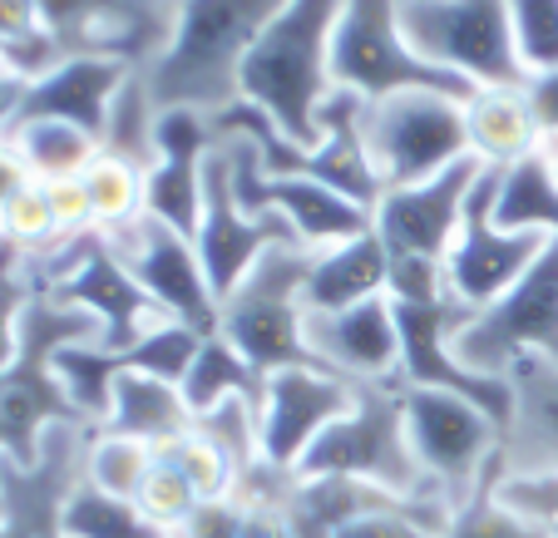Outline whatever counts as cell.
I'll return each instance as SVG.
<instances>
[{
    "mask_svg": "<svg viewBox=\"0 0 558 538\" xmlns=\"http://www.w3.org/2000/svg\"><path fill=\"white\" fill-rule=\"evenodd\" d=\"M198 351H203V331L189 327V321H173L169 317V321H158L154 331H144V337L124 351V366L129 370H144V376L169 380V386H183V376L193 370Z\"/></svg>",
    "mask_w": 558,
    "mask_h": 538,
    "instance_id": "4dcf8cb0",
    "label": "cell"
},
{
    "mask_svg": "<svg viewBox=\"0 0 558 538\" xmlns=\"http://www.w3.org/2000/svg\"><path fill=\"white\" fill-rule=\"evenodd\" d=\"M454 356L480 376H509L529 356L558 366V243H548L495 306L454 331Z\"/></svg>",
    "mask_w": 558,
    "mask_h": 538,
    "instance_id": "9c48e42d",
    "label": "cell"
},
{
    "mask_svg": "<svg viewBox=\"0 0 558 538\" xmlns=\"http://www.w3.org/2000/svg\"><path fill=\"white\" fill-rule=\"evenodd\" d=\"M302 296L306 311H341V306L371 302V296H390V247L380 243L376 228L312 253Z\"/></svg>",
    "mask_w": 558,
    "mask_h": 538,
    "instance_id": "d6986e66",
    "label": "cell"
},
{
    "mask_svg": "<svg viewBox=\"0 0 558 538\" xmlns=\"http://www.w3.org/2000/svg\"><path fill=\"white\" fill-rule=\"evenodd\" d=\"M50 193V208L60 218V233H89L95 228V208H89V193H85V179H54L45 183Z\"/></svg>",
    "mask_w": 558,
    "mask_h": 538,
    "instance_id": "f35d334b",
    "label": "cell"
},
{
    "mask_svg": "<svg viewBox=\"0 0 558 538\" xmlns=\"http://www.w3.org/2000/svg\"><path fill=\"white\" fill-rule=\"evenodd\" d=\"M80 179H85L89 208H95V228H105V233L144 212V169H138V163H124V159H114V154H99Z\"/></svg>",
    "mask_w": 558,
    "mask_h": 538,
    "instance_id": "f546056e",
    "label": "cell"
},
{
    "mask_svg": "<svg viewBox=\"0 0 558 538\" xmlns=\"http://www.w3.org/2000/svg\"><path fill=\"white\" fill-rule=\"evenodd\" d=\"M25 95H31V80H21L15 70L0 64V138L15 129V119H21V109H25Z\"/></svg>",
    "mask_w": 558,
    "mask_h": 538,
    "instance_id": "b9f144b4",
    "label": "cell"
},
{
    "mask_svg": "<svg viewBox=\"0 0 558 538\" xmlns=\"http://www.w3.org/2000/svg\"><path fill=\"white\" fill-rule=\"evenodd\" d=\"M356 405V380L322 366H282L263 380L257 401V450L267 465L296 469L316 435Z\"/></svg>",
    "mask_w": 558,
    "mask_h": 538,
    "instance_id": "4fadbf2b",
    "label": "cell"
},
{
    "mask_svg": "<svg viewBox=\"0 0 558 538\" xmlns=\"http://www.w3.org/2000/svg\"><path fill=\"white\" fill-rule=\"evenodd\" d=\"M158 454H163V460H169V465L189 479L198 499H228L232 489H238V475H243V469H238V460H232V454L222 450V444L213 440L198 420H193L189 435H179V440L163 444Z\"/></svg>",
    "mask_w": 558,
    "mask_h": 538,
    "instance_id": "83f0119b",
    "label": "cell"
},
{
    "mask_svg": "<svg viewBox=\"0 0 558 538\" xmlns=\"http://www.w3.org/2000/svg\"><path fill=\"white\" fill-rule=\"evenodd\" d=\"M445 538H548V524L524 518L519 509H509L495 494V485H485V489H474L464 504L450 509Z\"/></svg>",
    "mask_w": 558,
    "mask_h": 538,
    "instance_id": "1f68e13d",
    "label": "cell"
},
{
    "mask_svg": "<svg viewBox=\"0 0 558 538\" xmlns=\"http://www.w3.org/2000/svg\"><path fill=\"white\" fill-rule=\"evenodd\" d=\"M198 504H203V499L193 494V485L169 465V460H163V454L154 460V469L144 475V485H138V494H134V509L154 528H163V534H179V528L193 518V509H198Z\"/></svg>",
    "mask_w": 558,
    "mask_h": 538,
    "instance_id": "d6a6232c",
    "label": "cell"
},
{
    "mask_svg": "<svg viewBox=\"0 0 558 538\" xmlns=\"http://www.w3.org/2000/svg\"><path fill=\"white\" fill-rule=\"evenodd\" d=\"M263 370L253 366V360L243 356V351L232 346L222 331H213V337H203V351L198 360H193V370L183 376V401H189L193 420L208 411H218V405L228 401H263Z\"/></svg>",
    "mask_w": 558,
    "mask_h": 538,
    "instance_id": "603a6c76",
    "label": "cell"
},
{
    "mask_svg": "<svg viewBox=\"0 0 558 538\" xmlns=\"http://www.w3.org/2000/svg\"><path fill=\"white\" fill-rule=\"evenodd\" d=\"M5 138H11V148L21 154L25 173L35 183L80 179L105 154V144L95 134H85L80 124H64V119H21Z\"/></svg>",
    "mask_w": 558,
    "mask_h": 538,
    "instance_id": "cb8c5ba5",
    "label": "cell"
},
{
    "mask_svg": "<svg viewBox=\"0 0 558 538\" xmlns=\"http://www.w3.org/2000/svg\"><path fill=\"white\" fill-rule=\"evenodd\" d=\"M54 376H60L70 405L80 411V420L89 430H99L109 415V401H114V380L124 370V351H109L99 341H80V346L54 351Z\"/></svg>",
    "mask_w": 558,
    "mask_h": 538,
    "instance_id": "d4e9b609",
    "label": "cell"
},
{
    "mask_svg": "<svg viewBox=\"0 0 558 538\" xmlns=\"http://www.w3.org/2000/svg\"><path fill=\"white\" fill-rule=\"evenodd\" d=\"M35 30H45V15L35 0H0V45H15Z\"/></svg>",
    "mask_w": 558,
    "mask_h": 538,
    "instance_id": "60d3db41",
    "label": "cell"
},
{
    "mask_svg": "<svg viewBox=\"0 0 558 538\" xmlns=\"http://www.w3.org/2000/svg\"><path fill=\"white\" fill-rule=\"evenodd\" d=\"M405 435H411V450L421 460L425 479L450 499V509L464 504L474 489L495 485L505 430L474 401L450 391L405 386Z\"/></svg>",
    "mask_w": 558,
    "mask_h": 538,
    "instance_id": "ba28073f",
    "label": "cell"
},
{
    "mask_svg": "<svg viewBox=\"0 0 558 538\" xmlns=\"http://www.w3.org/2000/svg\"><path fill=\"white\" fill-rule=\"evenodd\" d=\"M495 494L509 509H519L534 524H554L558 518V469H524V475H499Z\"/></svg>",
    "mask_w": 558,
    "mask_h": 538,
    "instance_id": "8d00e7d4",
    "label": "cell"
},
{
    "mask_svg": "<svg viewBox=\"0 0 558 538\" xmlns=\"http://www.w3.org/2000/svg\"><path fill=\"white\" fill-rule=\"evenodd\" d=\"M480 173H485V163L470 154V159L450 163L445 173H435L425 183L380 193V203L371 208V228L390 247V257H430V262H445L464 212H470V193L480 183Z\"/></svg>",
    "mask_w": 558,
    "mask_h": 538,
    "instance_id": "5bb4252c",
    "label": "cell"
},
{
    "mask_svg": "<svg viewBox=\"0 0 558 538\" xmlns=\"http://www.w3.org/2000/svg\"><path fill=\"white\" fill-rule=\"evenodd\" d=\"M509 21L524 70H558V0H509Z\"/></svg>",
    "mask_w": 558,
    "mask_h": 538,
    "instance_id": "d590c367",
    "label": "cell"
},
{
    "mask_svg": "<svg viewBox=\"0 0 558 538\" xmlns=\"http://www.w3.org/2000/svg\"><path fill=\"white\" fill-rule=\"evenodd\" d=\"M35 296L40 292H35V277H31V257L0 237V376H5L15 360L25 306H31Z\"/></svg>",
    "mask_w": 558,
    "mask_h": 538,
    "instance_id": "836d02e7",
    "label": "cell"
},
{
    "mask_svg": "<svg viewBox=\"0 0 558 538\" xmlns=\"http://www.w3.org/2000/svg\"><path fill=\"white\" fill-rule=\"evenodd\" d=\"M548 538H558V518H554V524H548Z\"/></svg>",
    "mask_w": 558,
    "mask_h": 538,
    "instance_id": "bcb514c9",
    "label": "cell"
},
{
    "mask_svg": "<svg viewBox=\"0 0 558 538\" xmlns=\"http://www.w3.org/2000/svg\"><path fill=\"white\" fill-rule=\"evenodd\" d=\"M203 169L208 159H173V154H158L144 173V212L158 222L179 228L183 237L198 233L203 218Z\"/></svg>",
    "mask_w": 558,
    "mask_h": 538,
    "instance_id": "484cf974",
    "label": "cell"
},
{
    "mask_svg": "<svg viewBox=\"0 0 558 538\" xmlns=\"http://www.w3.org/2000/svg\"><path fill=\"white\" fill-rule=\"evenodd\" d=\"M0 237L11 247H21V253H45L50 243H60V218H54L50 208V193H45V183H31V188H21L5 208H0Z\"/></svg>",
    "mask_w": 558,
    "mask_h": 538,
    "instance_id": "e575fe53",
    "label": "cell"
},
{
    "mask_svg": "<svg viewBox=\"0 0 558 538\" xmlns=\"http://www.w3.org/2000/svg\"><path fill=\"white\" fill-rule=\"evenodd\" d=\"M509 386H514V420L505 430L495 479L524 469H558V366L529 356L509 370Z\"/></svg>",
    "mask_w": 558,
    "mask_h": 538,
    "instance_id": "ac0fdd59",
    "label": "cell"
},
{
    "mask_svg": "<svg viewBox=\"0 0 558 538\" xmlns=\"http://www.w3.org/2000/svg\"><path fill=\"white\" fill-rule=\"evenodd\" d=\"M99 233H105V228H99ZM105 243L173 321H189L203 337L218 331L222 302H218V292H213L208 272H203V257H198V247H193V237H183L179 228L148 218V212H138V218L109 228Z\"/></svg>",
    "mask_w": 558,
    "mask_h": 538,
    "instance_id": "30bf717a",
    "label": "cell"
},
{
    "mask_svg": "<svg viewBox=\"0 0 558 538\" xmlns=\"http://www.w3.org/2000/svg\"><path fill=\"white\" fill-rule=\"evenodd\" d=\"M495 222L505 233L558 237V163L544 144L495 169Z\"/></svg>",
    "mask_w": 558,
    "mask_h": 538,
    "instance_id": "7402d4cb",
    "label": "cell"
},
{
    "mask_svg": "<svg viewBox=\"0 0 558 538\" xmlns=\"http://www.w3.org/2000/svg\"><path fill=\"white\" fill-rule=\"evenodd\" d=\"M361 129H366V148L380 173V188H411V183H425L450 163L470 159L464 95L396 89V95L366 99Z\"/></svg>",
    "mask_w": 558,
    "mask_h": 538,
    "instance_id": "5b68a950",
    "label": "cell"
},
{
    "mask_svg": "<svg viewBox=\"0 0 558 538\" xmlns=\"http://www.w3.org/2000/svg\"><path fill=\"white\" fill-rule=\"evenodd\" d=\"M331 80L337 89H351L361 99H380L396 89L474 95V85L411 50L401 30V0H341L337 35H331Z\"/></svg>",
    "mask_w": 558,
    "mask_h": 538,
    "instance_id": "52a82bcc",
    "label": "cell"
},
{
    "mask_svg": "<svg viewBox=\"0 0 558 538\" xmlns=\"http://www.w3.org/2000/svg\"><path fill=\"white\" fill-rule=\"evenodd\" d=\"M337 15L341 0H287L238 74V99L263 109L296 148L316 144V109L337 89L331 80Z\"/></svg>",
    "mask_w": 558,
    "mask_h": 538,
    "instance_id": "7a4b0ae2",
    "label": "cell"
},
{
    "mask_svg": "<svg viewBox=\"0 0 558 538\" xmlns=\"http://www.w3.org/2000/svg\"><path fill=\"white\" fill-rule=\"evenodd\" d=\"M31 173H25V163H21V154L11 148V138H0V208L15 198L21 188H31Z\"/></svg>",
    "mask_w": 558,
    "mask_h": 538,
    "instance_id": "7bdbcfd3",
    "label": "cell"
},
{
    "mask_svg": "<svg viewBox=\"0 0 558 538\" xmlns=\"http://www.w3.org/2000/svg\"><path fill=\"white\" fill-rule=\"evenodd\" d=\"M154 124H158V105L144 85V70H138L114 99V114H109L105 129V154L138 163L148 173V163H154Z\"/></svg>",
    "mask_w": 558,
    "mask_h": 538,
    "instance_id": "f1b7e54d",
    "label": "cell"
},
{
    "mask_svg": "<svg viewBox=\"0 0 558 538\" xmlns=\"http://www.w3.org/2000/svg\"><path fill=\"white\" fill-rule=\"evenodd\" d=\"M544 148H548V154H554V163H558V144H554V138H544Z\"/></svg>",
    "mask_w": 558,
    "mask_h": 538,
    "instance_id": "f6af8a7d",
    "label": "cell"
},
{
    "mask_svg": "<svg viewBox=\"0 0 558 538\" xmlns=\"http://www.w3.org/2000/svg\"><path fill=\"white\" fill-rule=\"evenodd\" d=\"M306 346L327 370L356 386L401 380V327L390 296H371L341 311H306Z\"/></svg>",
    "mask_w": 558,
    "mask_h": 538,
    "instance_id": "9a60e30c",
    "label": "cell"
},
{
    "mask_svg": "<svg viewBox=\"0 0 558 538\" xmlns=\"http://www.w3.org/2000/svg\"><path fill=\"white\" fill-rule=\"evenodd\" d=\"M238 538H296V534H292V524H287L282 509H247L243 534H238Z\"/></svg>",
    "mask_w": 558,
    "mask_h": 538,
    "instance_id": "ee69618b",
    "label": "cell"
},
{
    "mask_svg": "<svg viewBox=\"0 0 558 538\" xmlns=\"http://www.w3.org/2000/svg\"><path fill=\"white\" fill-rule=\"evenodd\" d=\"M243 518H247V509L232 494L228 499H203V504L193 509V518L173 538H238L243 534Z\"/></svg>",
    "mask_w": 558,
    "mask_h": 538,
    "instance_id": "74e56055",
    "label": "cell"
},
{
    "mask_svg": "<svg viewBox=\"0 0 558 538\" xmlns=\"http://www.w3.org/2000/svg\"><path fill=\"white\" fill-rule=\"evenodd\" d=\"M401 30L421 60L464 85H524L509 0H401Z\"/></svg>",
    "mask_w": 558,
    "mask_h": 538,
    "instance_id": "8992f818",
    "label": "cell"
},
{
    "mask_svg": "<svg viewBox=\"0 0 558 538\" xmlns=\"http://www.w3.org/2000/svg\"><path fill=\"white\" fill-rule=\"evenodd\" d=\"M99 430L129 435V440H144V444H154V450H163V444H173L179 435L193 430V411L179 386L124 366L114 380V401H109V415Z\"/></svg>",
    "mask_w": 558,
    "mask_h": 538,
    "instance_id": "44dd1931",
    "label": "cell"
},
{
    "mask_svg": "<svg viewBox=\"0 0 558 538\" xmlns=\"http://www.w3.org/2000/svg\"><path fill=\"white\" fill-rule=\"evenodd\" d=\"M361 109H366L361 95L331 89L327 105L316 109V144L296 154L292 173H312V179H322L327 188L347 193V198L361 203V208H376L386 188H380V173H376V163H371Z\"/></svg>",
    "mask_w": 558,
    "mask_h": 538,
    "instance_id": "e0dca14e",
    "label": "cell"
},
{
    "mask_svg": "<svg viewBox=\"0 0 558 538\" xmlns=\"http://www.w3.org/2000/svg\"><path fill=\"white\" fill-rule=\"evenodd\" d=\"M558 237L538 233H505L495 222V169L480 173L470 193V212H464L460 233H454L450 253H445V292L464 306V311H485L495 306L529 267L544 257V247Z\"/></svg>",
    "mask_w": 558,
    "mask_h": 538,
    "instance_id": "8fae6325",
    "label": "cell"
},
{
    "mask_svg": "<svg viewBox=\"0 0 558 538\" xmlns=\"http://www.w3.org/2000/svg\"><path fill=\"white\" fill-rule=\"evenodd\" d=\"M193 247H198L203 272H208L213 292L222 302L272 247H302V243L292 237L282 212H247L238 203L228 179V159H222V148H213L208 169H203V218L198 233H193Z\"/></svg>",
    "mask_w": 558,
    "mask_h": 538,
    "instance_id": "7c38bea8",
    "label": "cell"
},
{
    "mask_svg": "<svg viewBox=\"0 0 558 538\" xmlns=\"http://www.w3.org/2000/svg\"><path fill=\"white\" fill-rule=\"evenodd\" d=\"M134 74V64L114 60V54H64L50 74H40L31 85L21 119H64V124H80L85 134H95L105 144L114 99Z\"/></svg>",
    "mask_w": 558,
    "mask_h": 538,
    "instance_id": "2e32d148",
    "label": "cell"
},
{
    "mask_svg": "<svg viewBox=\"0 0 558 538\" xmlns=\"http://www.w3.org/2000/svg\"><path fill=\"white\" fill-rule=\"evenodd\" d=\"M282 5L287 0H179L169 45L144 70L154 105H183L203 114L228 109L238 99L243 60Z\"/></svg>",
    "mask_w": 558,
    "mask_h": 538,
    "instance_id": "6da1fadb",
    "label": "cell"
},
{
    "mask_svg": "<svg viewBox=\"0 0 558 538\" xmlns=\"http://www.w3.org/2000/svg\"><path fill=\"white\" fill-rule=\"evenodd\" d=\"M524 95H529V105H534V119H538V129H544V138L558 144V70L529 74Z\"/></svg>",
    "mask_w": 558,
    "mask_h": 538,
    "instance_id": "ab89813d",
    "label": "cell"
},
{
    "mask_svg": "<svg viewBox=\"0 0 558 538\" xmlns=\"http://www.w3.org/2000/svg\"><path fill=\"white\" fill-rule=\"evenodd\" d=\"M296 475H347L366 485L396 489V494H440L425 479L421 460L405 435V386L401 380H376L356 386V405L341 420H331L316 435V444L302 454ZM445 499V494H440ZM450 504V499H445Z\"/></svg>",
    "mask_w": 558,
    "mask_h": 538,
    "instance_id": "3957f363",
    "label": "cell"
},
{
    "mask_svg": "<svg viewBox=\"0 0 558 538\" xmlns=\"http://www.w3.org/2000/svg\"><path fill=\"white\" fill-rule=\"evenodd\" d=\"M464 134L470 154L485 169H509L514 159L534 154L544 144V129L534 119L524 85H480L464 99Z\"/></svg>",
    "mask_w": 558,
    "mask_h": 538,
    "instance_id": "ffe728a7",
    "label": "cell"
},
{
    "mask_svg": "<svg viewBox=\"0 0 558 538\" xmlns=\"http://www.w3.org/2000/svg\"><path fill=\"white\" fill-rule=\"evenodd\" d=\"M306 247H272L243 282L222 296L218 331L243 351L263 376L282 366H322L306 346ZM327 370V366H322Z\"/></svg>",
    "mask_w": 558,
    "mask_h": 538,
    "instance_id": "277c9868",
    "label": "cell"
},
{
    "mask_svg": "<svg viewBox=\"0 0 558 538\" xmlns=\"http://www.w3.org/2000/svg\"><path fill=\"white\" fill-rule=\"evenodd\" d=\"M158 450L144 440H129V435H109V430H95L89 435V450H85V479L105 494H119L134 504L138 485L144 475L154 469Z\"/></svg>",
    "mask_w": 558,
    "mask_h": 538,
    "instance_id": "4316f807",
    "label": "cell"
}]
</instances>
